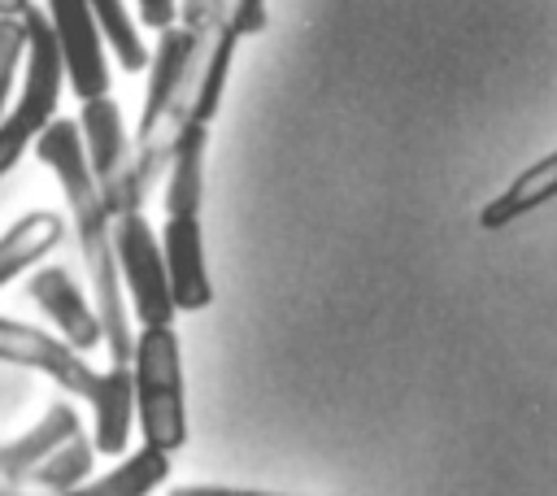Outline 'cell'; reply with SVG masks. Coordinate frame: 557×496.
<instances>
[{
  "instance_id": "6da1fadb",
  "label": "cell",
  "mask_w": 557,
  "mask_h": 496,
  "mask_svg": "<svg viewBox=\"0 0 557 496\" xmlns=\"http://www.w3.org/2000/svg\"><path fill=\"white\" fill-rule=\"evenodd\" d=\"M35 152L57 174V183H61V191L70 200L78 248H83V261H87V274H91V296H96V318H100V331H104V348H109V357L117 365H126L135 339L126 331L122 278H117V257H113V218H109L104 191H100V183L91 174V161H87L83 135H78V122L52 117L35 135Z\"/></svg>"
},
{
  "instance_id": "7a4b0ae2",
  "label": "cell",
  "mask_w": 557,
  "mask_h": 496,
  "mask_svg": "<svg viewBox=\"0 0 557 496\" xmlns=\"http://www.w3.org/2000/svg\"><path fill=\"white\" fill-rule=\"evenodd\" d=\"M17 17L26 30V74H22V100L0 117V178L17 165L26 144H35V135L57 117V100L65 87V61L48 9L26 4Z\"/></svg>"
},
{
  "instance_id": "3957f363",
  "label": "cell",
  "mask_w": 557,
  "mask_h": 496,
  "mask_svg": "<svg viewBox=\"0 0 557 496\" xmlns=\"http://www.w3.org/2000/svg\"><path fill=\"white\" fill-rule=\"evenodd\" d=\"M131 383H135V418L144 444L161 452H178L187 444V405H183V361L170 326H144L131 348Z\"/></svg>"
},
{
  "instance_id": "277c9868",
  "label": "cell",
  "mask_w": 557,
  "mask_h": 496,
  "mask_svg": "<svg viewBox=\"0 0 557 496\" xmlns=\"http://www.w3.org/2000/svg\"><path fill=\"white\" fill-rule=\"evenodd\" d=\"M113 257H117V278L126 283L139 322L144 326H170V318L178 309L170 296L165 257H161V244H157V235L139 209H126L113 218Z\"/></svg>"
},
{
  "instance_id": "5b68a950",
  "label": "cell",
  "mask_w": 557,
  "mask_h": 496,
  "mask_svg": "<svg viewBox=\"0 0 557 496\" xmlns=\"http://www.w3.org/2000/svg\"><path fill=\"white\" fill-rule=\"evenodd\" d=\"M74 122H78V135H83L91 174H96V183L104 191L109 218L135 209L131 204V144H126L122 109L109 96H91V100H83V113Z\"/></svg>"
},
{
  "instance_id": "8992f818",
  "label": "cell",
  "mask_w": 557,
  "mask_h": 496,
  "mask_svg": "<svg viewBox=\"0 0 557 496\" xmlns=\"http://www.w3.org/2000/svg\"><path fill=\"white\" fill-rule=\"evenodd\" d=\"M48 22L57 30V48L65 61V83L78 100L109 96V61H104V35L87 9V0H48Z\"/></svg>"
},
{
  "instance_id": "52a82bcc",
  "label": "cell",
  "mask_w": 557,
  "mask_h": 496,
  "mask_svg": "<svg viewBox=\"0 0 557 496\" xmlns=\"http://www.w3.org/2000/svg\"><path fill=\"white\" fill-rule=\"evenodd\" d=\"M0 361L39 370L57 387H65L70 396H91L96 379H100L83 361V352H74L61 335H48V331H39L30 322H13V318H0Z\"/></svg>"
},
{
  "instance_id": "ba28073f",
  "label": "cell",
  "mask_w": 557,
  "mask_h": 496,
  "mask_svg": "<svg viewBox=\"0 0 557 496\" xmlns=\"http://www.w3.org/2000/svg\"><path fill=\"white\" fill-rule=\"evenodd\" d=\"M26 296L48 313V322L57 326V335H61L74 352H91L96 344H104L100 318H96V309L87 305V296L78 292V283L70 278L65 265H44V270H35L30 283H26Z\"/></svg>"
},
{
  "instance_id": "9c48e42d",
  "label": "cell",
  "mask_w": 557,
  "mask_h": 496,
  "mask_svg": "<svg viewBox=\"0 0 557 496\" xmlns=\"http://www.w3.org/2000/svg\"><path fill=\"white\" fill-rule=\"evenodd\" d=\"M161 257H165L174 309H191V313L205 309V305L213 300V283H209V270H205L200 213H174V218H165Z\"/></svg>"
},
{
  "instance_id": "30bf717a",
  "label": "cell",
  "mask_w": 557,
  "mask_h": 496,
  "mask_svg": "<svg viewBox=\"0 0 557 496\" xmlns=\"http://www.w3.org/2000/svg\"><path fill=\"white\" fill-rule=\"evenodd\" d=\"M91 400V448L96 452H126V435H131V422H135V383H131V365H109L100 379H96V392L87 396Z\"/></svg>"
},
{
  "instance_id": "8fae6325",
  "label": "cell",
  "mask_w": 557,
  "mask_h": 496,
  "mask_svg": "<svg viewBox=\"0 0 557 496\" xmlns=\"http://www.w3.org/2000/svg\"><path fill=\"white\" fill-rule=\"evenodd\" d=\"M74 431H78L74 405H70V400H57L26 435H17L13 444L0 448V479H4V483H22V479H26L44 457H52Z\"/></svg>"
},
{
  "instance_id": "7c38bea8",
  "label": "cell",
  "mask_w": 557,
  "mask_h": 496,
  "mask_svg": "<svg viewBox=\"0 0 557 496\" xmlns=\"http://www.w3.org/2000/svg\"><path fill=\"white\" fill-rule=\"evenodd\" d=\"M557 196V152L531 161L500 196H492L483 209H479V226L483 231H500V226H513L518 218H527L531 209H540L544 200Z\"/></svg>"
},
{
  "instance_id": "4fadbf2b",
  "label": "cell",
  "mask_w": 557,
  "mask_h": 496,
  "mask_svg": "<svg viewBox=\"0 0 557 496\" xmlns=\"http://www.w3.org/2000/svg\"><path fill=\"white\" fill-rule=\"evenodd\" d=\"M65 235V222L48 209H35V213H22L4 235H0V287L13 283L30 261L48 257Z\"/></svg>"
},
{
  "instance_id": "5bb4252c",
  "label": "cell",
  "mask_w": 557,
  "mask_h": 496,
  "mask_svg": "<svg viewBox=\"0 0 557 496\" xmlns=\"http://www.w3.org/2000/svg\"><path fill=\"white\" fill-rule=\"evenodd\" d=\"M170 474V452L144 444L135 452H126V461H117L109 474L91 479V483H78L83 496H148L152 487H161Z\"/></svg>"
},
{
  "instance_id": "9a60e30c",
  "label": "cell",
  "mask_w": 557,
  "mask_h": 496,
  "mask_svg": "<svg viewBox=\"0 0 557 496\" xmlns=\"http://www.w3.org/2000/svg\"><path fill=\"white\" fill-rule=\"evenodd\" d=\"M91 439L83 435V431H74L52 457H44L22 483H35V487H44V492H70V487H78L83 479H87V470H91Z\"/></svg>"
},
{
  "instance_id": "2e32d148",
  "label": "cell",
  "mask_w": 557,
  "mask_h": 496,
  "mask_svg": "<svg viewBox=\"0 0 557 496\" xmlns=\"http://www.w3.org/2000/svg\"><path fill=\"white\" fill-rule=\"evenodd\" d=\"M87 9H91V17H96L104 44L117 52L122 70H148V57H152V52L144 48L139 30H135V17L126 13V0H87Z\"/></svg>"
},
{
  "instance_id": "e0dca14e",
  "label": "cell",
  "mask_w": 557,
  "mask_h": 496,
  "mask_svg": "<svg viewBox=\"0 0 557 496\" xmlns=\"http://www.w3.org/2000/svg\"><path fill=\"white\" fill-rule=\"evenodd\" d=\"M22 52H26L22 17H0V117L9 113V87H13V74H17Z\"/></svg>"
},
{
  "instance_id": "ac0fdd59",
  "label": "cell",
  "mask_w": 557,
  "mask_h": 496,
  "mask_svg": "<svg viewBox=\"0 0 557 496\" xmlns=\"http://www.w3.org/2000/svg\"><path fill=\"white\" fill-rule=\"evenodd\" d=\"M139 4V22L152 30H165L178 22V0H135Z\"/></svg>"
},
{
  "instance_id": "d6986e66",
  "label": "cell",
  "mask_w": 557,
  "mask_h": 496,
  "mask_svg": "<svg viewBox=\"0 0 557 496\" xmlns=\"http://www.w3.org/2000/svg\"><path fill=\"white\" fill-rule=\"evenodd\" d=\"M165 496H278V492H252V487H196V483H187V487H170Z\"/></svg>"
},
{
  "instance_id": "ffe728a7",
  "label": "cell",
  "mask_w": 557,
  "mask_h": 496,
  "mask_svg": "<svg viewBox=\"0 0 557 496\" xmlns=\"http://www.w3.org/2000/svg\"><path fill=\"white\" fill-rule=\"evenodd\" d=\"M26 4H30V0H0V17H17Z\"/></svg>"
},
{
  "instance_id": "44dd1931",
  "label": "cell",
  "mask_w": 557,
  "mask_h": 496,
  "mask_svg": "<svg viewBox=\"0 0 557 496\" xmlns=\"http://www.w3.org/2000/svg\"><path fill=\"white\" fill-rule=\"evenodd\" d=\"M61 496H83V492H78V487H70V492H61Z\"/></svg>"
}]
</instances>
